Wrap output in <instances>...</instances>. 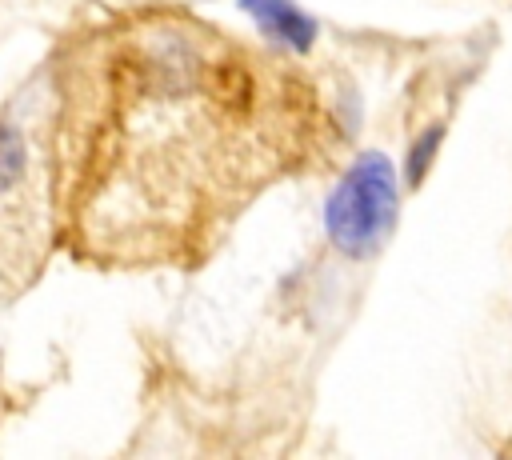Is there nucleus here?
Segmentation results:
<instances>
[{
  "instance_id": "nucleus-1",
  "label": "nucleus",
  "mask_w": 512,
  "mask_h": 460,
  "mask_svg": "<svg viewBox=\"0 0 512 460\" xmlns=\"http://www.w3.org/2000/svg\"><path fill=\"white\" fill-rule=\"evenodd\" d=\"M396 168L384 152H364L356 156V164L340 176L336 192L328 196V208H324V228H328V240L352 256V260H364L372 256L384 236L392 232V220H396Z\"/></svg>"
},
{
  "instance_id": "nucleus-2",
  "label": "nucleus",
  "mask_w": 512,
  "mask_h": 460,
  "mask_svg": "<svg viewBox=\"0 0 512 460\" xmlns=\"http://www.w3.org/2000/svg\"><path fill=\"white\" fill-rule=\"evenodd\" d=\"M240 8L272 44H284L292 52H308L316 44V20L292 0H240Z\"/></svg>"
},
{
  "instance_id": "nucleus-3",
  "label": "nucleus",
  "mask_w": 512,
  "mask_h": 460,
  "mask_svg": "<svg viewBox=\"0 0 512 460\" xmlns=\"http://www.w3.org/2000/svg\"><path fill=\"white\" fill-rule=\"evenodd\" d=\"M24 172V136L12 124H0V192H8Z\"/></svg>"
},
{
  "instance_id": "nucleus-4",
  "label": "nucleus",
  "mask_w": 512,
  "mask_h": 460,
  "mask_svg": "<svg viewBox=\"0 0 512 460\" xmlns=\"http://www.w3.org/2000/svg\"><path fill=\"white\" fill-rule=\"evenodd\" d=\"M440 136H444V128H428L416 144H412V152H408V180L412 184H420L424 176H428V168H432V160H436V148H440Z\"/></svg>"
}]
</instances>
